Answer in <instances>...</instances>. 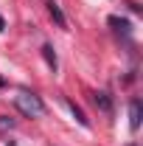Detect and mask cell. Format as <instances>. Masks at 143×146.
<instances>
[{"mask_svg": "<svg viewBox=\"0 0 143 146\" xmlns=\"http://www.w3.org/2000/svg\"><path fill=\"white\" fill-rule=\"evenodd\" d=\"M132 146H138V143H132Z\"/></svg>", "mask_w": 143, "mask_h": 146, "instance_id": "30bf717a", "label": "cell"}, {"mask_svg": "<svg viewBox=\"0 0 143 146\" xmlns=\"http://www.w3.org/2000/svg\"><path fill=\"white\" fill-rule=\"evenodd\" d=\"M3 28H6V23H3V17H0V31H3Z\"/></svg>", "mask_w": 143, "mask_h": 146, "instance_id": "9c48e42d", "label": "cell"}, {"mask_svg": "<svg viewBox=\"0 0 143 146\" xmlns=\"http://www.w3.org/2000/svg\"><path fill=\"white\" fill-rule=\"evenodd\" d=\"M140 118H143V104H140V98H132L129 101V129L132 132L140 129Z\"/></svg>", "mask_w": 143, "mask_h": 146, "instance_id": "7a4b0ae2", "label": "cell"}, {"mask_svg": "<svg viewBox=\"0 0 143 146\" xmlns=\"http://www.w3.org/2000/svg\"><path fill=\"white\" fill-rule=\"evenodd\" d=\"M68 107H70V112H73V115H76V121H79L81 127H90V118H87V115H84V110L79 107L76 101H70V98H68Z\"/></svg>", "mask_w": 143, "mask_h": 146, "instance_id": "8992f818", "label": "cell"}, {"mask_svg": "<svg viewBox=\"0 0 143 146\" xmlns=\"http://www.w3.org/2000/svg\"><path fill=\"white\" fill-rule=\"evenodd\" d=\"M48 14H51V17L56 20V25H59V28H68V20H65V14H62L59 3H54V0L48 3Z\"/></svg>", "mask_w": 143, "mask_h": 146, "instance_id": "5b68a950", "label": "cell"}, {"mask_svg": "<svg viewBox=\"0 0 143 146\" xmlns=\"http://www.w3.org/2000/svg\"><path fill=\"white\" fill-rule=\"evenodd\" d=\"M0 129H14V118H9V115H0Z\"/></svg>", "mask_w": 143, "mask_h": 146, "instance_id": "ba28073f", "label": "cell"}, {"mask_svg": "<svg viewBox=\"0 0 143 146\" xmlns=\"http://www.w3.org/2000/svg\"><path fill=\"white\" fill-rule=\"evenodd\" d=\"M107 23L112 25V28H115V31H118V34H129V31H132V23H129L126 17H115V14H112Z\"/></svg>", "mask_w": 143, "mask_h": 146, "instance_id": "277c9868", "label": "cell"}, {"mask_svg": "<svg viewBox=\"0 0 143 146\" xmlns=\"http://www.w3.org/2000/svg\"><path fill=\"white\" fill-rule=\"evenodd\" d=\"M93 101H95V107L101 110V112L112 115V101H109V96H107V93H93Z\"/></svg>", "mask_w": 143, "mask_h": 146, "instance_id": "3957f363", "label": "cell"}, {"mask_svg": "<svg viewBox=\"0 0 143 146\" xmlns=\"http://www.w3.org/2000/svg\"><path fill=\"white\" fill-rule=\"evenodd\" d=\"M14 104L23 115H28V118H42L45 115V104H42V98L34 96V93H17L14 96Z\"/></svg>", "mask_w": 143, "mask_h": 146, "instance_id": "6da1fadb", "label": "cell"}, {"mask_svg": "<svg viewBox=\"0 0 143 146\" xmlns=\"http://www.w3.org/2000/svg\"><path fill=\"white\" fill-rule=\"evenodd\" d=\"M42 59L48 62V68H51V70H56V65H59V62H56V51H54V45H42Z\"/></svg>", "mask_w": 143, "mask_h": 146, "instance_id": "52a82bcc", "label": "cell"}]
</instances>
